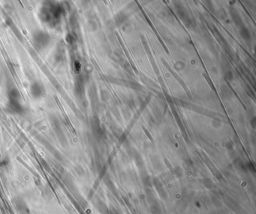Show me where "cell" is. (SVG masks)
<instances>
[{"label": "cell", "mask_w": 256, "mask_h": 214, "mask_svg": "<svg viewBox=\"0 0 256 214\" xmlns=\"http://www.w3.org/2000/svg\"><path fill=\"white\" fill-rule=\"evenodd\" d=\"M64 10V8L60 4L50 2L48 4H44L42 6L38 15L42 22L50 26H56L60 23Z\"/></svg>", "instance_id": "obj_1"}, {"label": "cell", "mask_w": 256, "mask_h": 214, "mask_svg": "<svg viewBox=\"0 0 256 214\" xmlns=\"http://www.w3.org/2000/svg\"><path fill=\"white\" fill-rule=\"evenodd\" d=\"M32 39L34 46L39 51L44 50L50 45L51 38L48 32L43 30H36L32 33Z\"/></svg>", "instance_id": "obj_2"}, {"label": "cell", "mask_w": 256, "mask_h": 214, "mask_svg": "<svg viewBox=\"0 0 256 214\" xmlns=\"http://www.w3.org/2000/svg\"><path fill=\"white\" fill-rule=\"evenodd\" d=\"M30 94L32 95L34 99H40L45 93V88L44 85L40 82L36 81L32 82L30 85Z\"/></svg>", "instance_id": "obj_3"}, {"label": "cell", "mask_w": 256, "mask_h": 214, "mask_svg": "<svg viewBox=\"0 0 256 214\" xmlns=\"http://www.w3.org/2000/svg\"><path fill=\"white\" fill-rule=\"evenodd\" d=\"M7 109L11 112L16 113V114H20L24 112V107L20 103V100H8L7 103Z\"/></svg>", "instance_id": "obj_4"}, {"label": "cell", "mask_w": 256, "mask_h": 214, "mask_svg": "<svg viewBox=\"0 0 256 214\" xmlns=\"http://www.w3.org/2000/svg\"><path fill=\"white\" fill-rule=\"evenodd\" d=\"M8 100H20V93L16 87L11 88L8 91Z\"/></svg>", "instance_id": "obj_5"}]
</instances>
